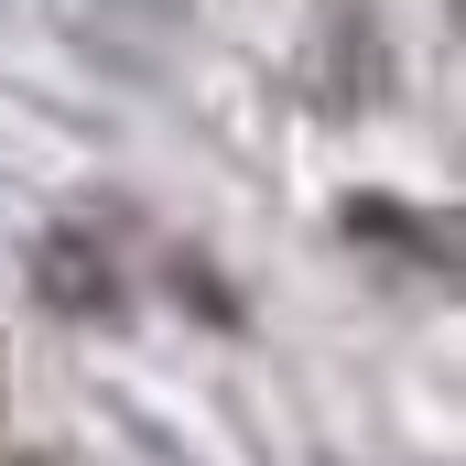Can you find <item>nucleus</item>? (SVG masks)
Returning <instances> with one entry per match:
<instances>
[{"label":"nucleus","instance_id":"nucleus-1","mask_svg":"<svg viewBox=\"0 0 466 466\" xmlns=\"http://www.w3.org/2000/svg\"><path fill=\"white\" fill-rule=\"evenodd\" d=\"M44 293H76V304H109V282H98L87 238H55V260H44Z\"/></svg>","mask_w":466,"mask_h":466}]
</instances>
